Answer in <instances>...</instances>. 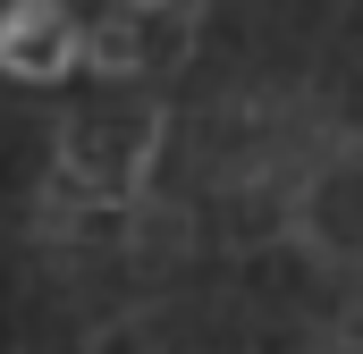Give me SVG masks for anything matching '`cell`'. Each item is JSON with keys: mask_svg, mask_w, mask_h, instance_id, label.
I'll list each match as a JSON object with an SVG mask.
<instances>
[{"mask_svg": "<svg viewBox=\"0 0 363 354\" xmlns=\"http://www.w3.org/2000/svg\"><path fill=\"white\" fill-rule=\"evenodd\" d=\"M85 42L93 34L60 0H9L0 8V76H17V85H60L85 59Z\"/></svg>", "mask_w": 363, "mask_h": 354, "instance_id": "cell-1", "label": "cell"}]
</instances>
